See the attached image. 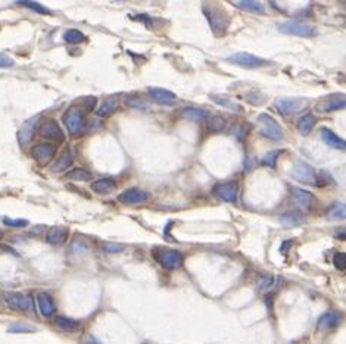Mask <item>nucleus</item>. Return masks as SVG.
I'll use <instances>...</instances> for the list:
<instances>
[{
  "label": "nucleus",
  "instance_id": "12",
  "mask_svg": "<svg viewBox=\"0 0 346 344\" xmlns=\"http://www.w3.org/2000/svg\"><path fill=\"white\" fill-rule=\"evenodd\" d=\"M31 155L37 162L49 164L51 161H53V158L56 155V147L51 143H40V144L33 147Z\"/></svg>",
  "mask_w": 346,
  "mask_h": 344
},
{
  "label": "nucleus",
  "instance_id": "1",
  "mask_svg": "<svg viewBox=\"0 0 346 344\" xmlns=\"http://www.w3.org/2000/svg\"><path fill=\"white\" fill-rule=\"evenodd\" d=\"M202 11H204V15H205L212 33L217 37L224 35L230 25V16L227 15V12L217 5H207V3L204 5Z\"/></svg>",
  "mask_w": 346,
  "mask_h": 344
},
{
  "label": "nucleus",
  "instance_id": "35",
  "mask_svg": "<svg viewBox=\"0 0 346 344\" xmlns=\"http://www.w3.org/2000/svg\"><path fill=\"white\" fill-rule=\"evenodd\" d=\"M329 219H346V203L336 205L330 212H329Z\"/></svg>",
  "mask_w": 346,
  "mask_h": 344
},
{
  "label": "nucleus",
  "instance_id": "13",
  "mask_svg": "<svg viewBox=\"0 0 346 344\" xmlns=\"http://www.w3.org/2000/svg\"><path fill=\"white\" fill-rule=\"evenodd\" d=\"M147 199H149V193L141 190V188H136V187L128 188L118 196V202H121L124 205H138V203L146 202Z\"/></svg>",
  "mask_w": 346,
  "mask_h": 344
},
{
  "label": "nucleus",
  "instance_id": "19",
  "mask_svg": "<svg viewBox=\"0 0 346 344\" xmlns=\"http://www.w3.org/2000/svg\"><path fill=\"white\" fill-rule=\"evenodd\" d=\"M292 194H293L294 202L298 203L299 206H302V208L310 209V208H312V206L317 203V200H315V197H314V194L310 193V191H307V190H302V188L294 187V188H292Z\"/></svg>",
  "mask_w": 346,
  "mask_h": 344
},
{
  "label": "nucleus",
  "instance_id": "30",
  "mask_svg": "<svg viewBox=\"0 0 346 344\" xmlns=\"http://www.w3.org/2000/svg\"><path fill=\"white\" fill-rule=\"evenodd\" d=\"M64 40H65V43H68V44H81V43L87 41V37H86L80 30H77V28H69V30L65 31Z\"/></svg>",
  "mask_w": 346,
  "mask_h": 344
},
{
  "label": "nucleus",
  "instance_id": "21",
  "mask_svg": "<svg viewBox=\"0 0 346 344\" xmlns=\"http://www.w3.org/2000/svg\"><path fill=\"white\" fill-rule=\"evenodd\" d=\"M181 116L184 119L193 121V122H204L209 118V112L201 108H194V106H187L184 109H181Z\"/></svg>",
  "mask_w": 346,
  "mask_h": 344
},
{
  "label": "nucleus",
  "instance_id": "46",
  "mask_svg": "<svg viewBox=\"0 0 346 344\" xmlns=\"http://www.w3.org/2000/svg\"><path fill=\"white\" fill-rule=\"evenodd\" d=\"M41 229H46V227H35V228L33 229V234H37V235H38V234L41 232Z\"/></svg>",
  "mask_w": 346,
  "mask_h": 344
},
{
  "label": "nucleus",
  "instance_id": "14",
  "mask_svg": "<svg viewBox=\"0 0 346 344\" xmlns=\"http://www.w3.org/2000/svg\"><path fill=\"white\" fill-rule=\"evenodd\" d=\"M149 96L152 99L158 103V105H162V106H173L175 105L177 102V96L167 90V88H161V87H151L149 90Z\"/></svg>",
  "mask_w": 346,
  "mask_h": 344
},
{
  "label": "nucleus",
  "instance_id": "8",
  "mask_svg": "<svg viewBox=\"0 0 346 344\" xmlns=\"http://www.w3.org/2000/svg\"><path fill=\"white\" fill-rule=\"evenodd\" d=\"M62 121H64L67 130L69 131V134L77 135L83 130V125H84V114H83L81 108L72 106L64 114Z\"/></svg>",
  "mask_w": 346,
  "mask_h": 344
},
{
  "label": "nucleus",
  "instance_id": "3",
  "mask_svg": "<svg viewBox=\"0 0 346 344\" xmlns=\"http://www.w3.org/2000/svg\"><path fill=\"white\" fill-rule=\"evenodd\" d=\"M277 28L281 34L304 37V38H311L318 34V31L314 25L307 24V22H299V21H286V22L278 24Z\"/></svg>",
  "mask_w": 346,
  "mask_h": 344
},
{
  "label": "nucleus",
  "instance_id": "18",
  "mask_svg": "<svg viewBox=\"0 0 346 344\" xmlns=\"http://www.w3.org/2000/svg\"><path fill=\"white\" fill-rule=\"evenodd\" d=\"M342 322V316L340 313L337 312H327V313H323L318 321H317V327L318 329L321 331H330V329H334L340 325Z\"/></svg>",
  "mask_w": 346,
  "mask_h": 344
},
{
  "label": "nucleus",
  "instance_id": "24",
  "mask_svg": "<svg viewBox=\"0 0 346 344\" xmlns=\"http://www.w3.org/2000/svg\"><path fill=\"white\" fill-rule=\"evenodd\" d=\"M280 222L281 225L284 227H289V228H293V227H299L305 222V216L298 212V211H290V212H286L280 216Z\"/></svg>",
  "mask_w": 346,
  "mask_h": 344
},
{
  "label": "nucleus",
  "instance_id": "17",
  "mask_svg": "<svg viewBox=\"0 0 346 344\" xmlns=\"http://www.w3.org/2000/svg\"><path fill=\"white\" fill-rule=\"evenodd\" d=\"M37 305H38L40 313L46 318L52 316L56 312V306H55V302H53L52 296L51 294L44 293V291L37 294Z\"/></svg>",
  "mask_w": 346,
  "mask_h": 344
},
{
  "label": "nucleus",
  "instance_id": "43",
  "mask_svg": "<svg viewBox=\"0 0 346 344\" xmlns=\"http://www.w3.org/2000/svg\"><path fill=\"white\" fill-rule=\"evenodd\" d=\"M15 65L14 59L5 53H0V68H12Z\"/></svg>",
  "mask_w": 346,
  "mask_h": 344
},
{
  "label": "nucleus",
  "instance_id": "26",
  "mask_svg": "<svg viewBox=\"0 0 346 344\" xmlns=\"http://www.w3.org/2000/svg\"><path fill=\"white\" fill-rule=\"evenodd\" d=\"M239 8L246 12L255 14V15L265 14V6L260 2V0H239Z\"/></svg>",
  "mask_w": 346,
  "mask_h": 344
},
{
  "label": "nucleus",
  "instance_id": "34",
  "mask_svg": "<svg viewBox=\"0 0 346 344\" xmlns=\"http://www.w3.org/2000/svg\"><path fill=\"white\" fill-rule=\"evenodd\" d=\"M8 331L14 334H31V332H35V327L30 324H14L9 327Z\"/></svg>",
  "mask_w": 346,
  "mask_h": 344
},
{
  "label": "nucleus",
  "instance_id": "44",
  "mask_svg": "<svg viewBox=\"0 0 346 344\" xmlns=\"http://www.w3.org/2000/svg\"><path fill=\"white\" fill-rule=\"evenodd\" d=\"M3 222L9 227H27L28 221L27 219H11V218H5Z\"/></svg>",
  "mask_w": 346,
  "mask_h": 344
},
{
  "label": "nucleus",
  "instance_id": "10",
  "mask_svg": "<svg viewBox=\"0 0 346 344\" xmlns=\"http://www.w3.org/2000/svg\"><path fill=\"white\" fill-rule=\"evenodd\" d=\"M274 106L281 115L289 116L299 112L305 106V100L299 99V97H278L274 102Z\"/></svg>",
  "mask_w": 346,
  "mask_h": 344
},
{
  "label": "nucleus",
  "instance_id": "6",
  "mask_svg": "<svg viewBox=\"0 0 346 344\" xmlns=\"http://www.w3.org/2000/svg\"><path fill=\"white\" fill-rule=\"evenodd\" d=\"M290 175L296 181L304 182V184L315 185V182H317V172H315V169L310 164H307L304 161H296L293 164Z\"/></svg>",
  "mask_w": 346,
  "mask_h": 344
},
{
  "label": "nucleus",
  "instance_id": "16",
  "mask_svg": "<svg viewBox=\"0 0 346 344\" xmlns=\"http://www.w3.org/2000/svg\"><path fill=\"white\" fill-rule=\"evenodd\" d=\"M320 134H321V140L330 147V149H334V150H346V140H343L342 137H339L334 131H331V130H329V128H321Z\"/></svg>",
  "mask_w": 346,
  "mask_h": 344
},
{
  "label": "nucleus",
  "instance_id": "2",
  "mask_svg": "<svg viewBox=\"0 0 346 344\" xmlns=\"http://www.w3.org/2000/svg\"><path fill=\"white\" fill-rule=\"evenodd\" d=\"M154 258L156 262L164 266L165 269H178L183 266L184 256L181 252L174 250V249H167V247H155L152 250Z\"/></svg>",
  "mask_w": 346,
  "mask_h": 344
},
{
  "label": "nucleus",
  "instance_id": "38",
  "mask_svg": "<svg viewBox=\"0 0 346 344\" xmlns=\"http://www.w3.org/2000/svg\"><path fill=\"white\" fill-rule=\"evenodd\" d=\"M283 153V150H276V152H270L267 153L264 158H262V164L270 166V168H276V164H277V158Z\"/></svg>",
  "mask_w": 346,
  "mask_h": 344
},
{
  "label": "nucleus",
  "instance_id": "29",
  "mask_svg": "<svg viewBox=\"0 0 346 344\" xmlns=\"http://www.w3.org/2000/svg\"><path fill=\"white\" fill-rule=\"evenodd\" d=\"M17 5L24 6V8H27V9H30L33 12L40 14V15H51L52 14L51 9H47L46 6H43L38 2H34V0H17Z\"/></svg>",
  "mask_w": 346,
  "mask_h": 344
},
{
  "label": "nucleus",
  "instance_id": "5",
  "mask_svg": "<svg viewBox=\"0 0 346 344\" xmlns=\"http://www.w3.org/2000/svg\"><path fill=\"white\" fill-rule=\"evenodd\" d=\"M227 61H228L230 64L237 65V66L249 68V69L262 68V66L270 65V61H267V59H264V58H260V56H257V55L248 53V52H239V53H234V55L228 56Z\"/></svg>",
  "mask_w": 346,
  "mask_h": 344
},
{
  "label": "nucleus",
  "instance_id": "25",
  "mask_svg": "<svg viewBox=\"0 0 346 344\" xmlns=\"http://www.w3.org/2000/svg\"><path fill=\"white\" fill-rule=\"evenodd\" d=\"M115 187H117V184L112 178H101L91 184V190L97 194H108V193L114 191Z\"/></svg>",
  "mask_w": 346,
  "mask_h": 344
},
{
  "label": "nucleus",
  "instance_id": "15",
  "mask_svg": "<svg viewBox=\"0 0 346 344\" xmlns=\"http://www.w3.org/2000/svg\"><path fill=\"white\" fill-rule=\"evenodd\" d=\"M318 109L323 114H331L346 109V94H331L326 102H321L318 105Z\"/></svg>",
  "mask_w": 346,
  "mask_h": 344
},
{
  "label": "nucleus",
  "instance_id": "31",
  "mask_svg": "<svg viewBox=\"0 0 346 344\" xmlns=\"http://www.w3.org/2000/svg\"><path fill=\"white\" fill-rule=\"evenodd\" d=\"M55 324H56L58 328H61V329H64V331H77L78 327H80L78 321L69 319V318H65V316H58V318L55 319Z\"/></svg>",
  "mask_w": 346,
  "mask_h": 344
},
{
  "label": "nucleus",
  "instance_id": "20",
  "mask_svg": "<svg viewBox=\"0 0 346 344\" xmlns=\"http://www.w3.org/2000/svg\"><path fill=\"white\" fill-rule=\"evenodd\" d=\"M68 240V228L67 227H52L47 231L46 241L52 246H62Z\"/></svg>",
  "mask_w": 346,
  "mask_h": 344
},
{
  "label": "nucleus",
  "instance_id": "41",
  "mask_svg": "<svg viewBox=\"0 0 346 344\" xmlns=\"http://www.w3.org/2000/svg\"><path fill=\"white\" fill-rule=\"evenodd\" d=\"M104 249L108 253H120V252L125 250V246L124 244H118V243H106L104 246Z\"/></svg>",
  "mask_w": 346,
  "mask_h": 344
},
{
  "label": "nucleus",
  "instance_id": "40",
  "mask_svg": "<svg viewBox=\"0 0 346 344\" xmlns=\"http://www.w3.org/2000/svg\"><path fill=\"white\" fill-rule=\"evenodd\" d=\"M71 250H72V253H74V255L80 256V255H84V253L88 250V246H87V243H86V241H75V243L72 244Z\"/></svg>",
  "mask_w": 346,
  "mask_h": 344
},
{
  "label": "nucleus",
  "instance_id": "33",
  "mask_svg": "<svg viewBox=\"0 0 346 344\" xmlns=\"http://www.w3.org/2000/svg\"><path fill=\"white\" fill-rule=\"evenodd\" d=\"M274 284H276V277H274V275H270V274L262 275V277H260V279H258V287H260V290H262V291L271 290V288L274 287Z\"/></svg>",
  "mask_w": 346,
  "mask_h": 344
},
{
  "label": "nucleus",
  "instance_id": "32",
  "mask_svg": "<svg viewBox=\"0 0 346 344\" xmlns=\"http://www.w3.org/2000/svg\"><path fill=\"white\" fill-rule=\"evenodd\" d=\"M117 109H118V102L109 100V102H105L101 108H99L97 115L101 116V118H104V116H109V115H112Z\"/></svg>",
  "mask_w": 346,
  "mask_h": 344
},
{
  "label": "nucleus",
  "instance_id": "7",
  "mask_svg": "<svg viewBox=\"0 0 346 344\" xmlns=\"http://www.w3.org/2000/svg\"><path fill=\"white\" fill-rule=\"evenodd\" d=\"M5 302L14 311H19V312H30V311H33V296H31V294L6 291L5 293Z\"/></svg>",
  "mask_w": 346,
  "mask_h": 344
},
{
  "label": "nucleus",
  "instance_id": "37",
  "mask_svg": "<svg viewBox=\"0 0 346 344\" xmlns=\"http://www.w3.org/2000/svg\"><path fill=\"white\" fill-rule=\"evenodd\" d=\"M208 121H209V122H208V124H209V130L214 131V132L221 131V130L224 128V125H225V121H224L221 116H211V115H209Z\"/></svg>",
  "mask_w": 346,
  "mask_h": 344
},
{
  "label": "nucleus",
  "instance_id": "22",
  "mask_svg": "<svg viewBox=\"0 0 346 344\" xmlns=\"http://www.w3.org/2000/svg\"><path fill=\"white\" fill-rule=\"evenodd\" d=\"M211 99H212V102H214L215 105H218V106H221V108H224V109H228V111H231V112H239V114L243 112V108H242L237 102H234L231 97H228V96L211 94Z\"/></svg>",
  "mask_w": 346,
  "mask_h": 344
},
{
  "label": "nucleus",
  "instance_id": "36",
  "mask_svg": "<svg viewBox=\"0 0 346 344\" xmlns=\"http://www.w3.org/2000/svg\"><path fill=\"white\" fill-rule=\"evenodd\" d=\"M68 178L75 180V181H88V180H91V174L88 171H86V169L77 168V169H72L68 174Z\"/></svg>",
  "mask_w": 346,
  "mask_h": 344
},
{
  "label": "nucleus",
  "instance_id": "45",
  "mask_svg": "<svg viewBox=\"0 0 346 344\" xmlns=\"http://www.w3.org/2000/svg\"><path fill=\"white\" fill-rule=\"evenodd\" d=\"M289 247H290V241H284V243L281 244V247H280V252H281V253H286Z\"/></svg>",
  "mask_w": 346,
  "mask_h": 344
},
{
  "label": "nucleus",
  "instance_id": "28",
  "mask_svg": "<svg viewBox=\"0 0 346 344\" xmlns=\"http://www.w3.org/2000/svg\"><path fill=\"white\" fill-rule=\"evenodd\" d=\"M71 164H72V153L69 150H65L59 156V159L52 165V172H62V171L68 169L71 166Z\"/></svg>",
  "mask_w": 346,
  "mask_h": 344
},
{
  "label": "nucleus",
  "instance_id": "42",
  "mask_svg": "<svg viewBox=\"0 0 346 344\" xmlns=\"http://www.w3.org/2000/svg\"><path fill=\"white\" fill-rule=\"evenodd\" d=\"M333 265L337 269H346V253H336L333 256Z\"/></svg>",
  "mask_w": 346,
  "mask_h": 344
},
{
  "label": "nucleus",
  "instance_id": "27",
  "mask_svg": "<svg viewBox=\"0 0 346 344\" xmlns=\"http://www.w3.org/2000/svg\"><path fill=\"white\" fill-rule=\"evenodd\" d=\"M315 124H317V116H314L311 114H307V115H304L298 119V130L301 131V134L308 135L314 130Z\"/></svg>",
  "mask_w": 346,
  "mask_h": 344
},
{
  "label": "nucleus",
  "instance_id": "39",
  "mask_svg": "<svg viewBox=\"0 0 346 344\" xmlns=\"http://www.w3.org/2000/svg\"><path fill=\"white\" fill-rule=\"evenodd\" d=\"M127 105L133 109H137V111H147L149 109V105L141 99H137V97H131V99H128Z\"/></svg>",
  "mask_w": 346,
  "mask_h": 344
},
{
  "label": "nucleus",
  "instance_id": "23",
  "mask_svg": "<svg viewBox=\"0 0 346 344\" xmlns=\"http://www.w3.org/2000/svg\"><path fill=\"white\" fill-rule=\"evenodd\" d=\"M38 118H31L28 121L24 122V125L21 127V130L18 131V140L21 144H27L33 140L34 137V131H35V124H37Z\"/></svg>",
  "mask_w": 346,
  "mask_h": 344
},
{
  "label": "nucleus",
  "instance_id": "11",
  "mask_svg": "<svg viewBox=\"0 0 346 344\" xmlns=\"http://www.w3.org/2000/svg\"><path fill=\"white\" fill-rule=\"evenodd\" d=\"M38 134H40L43 138L55 140V141H59V143H62V141L65 140V134H64V131L61 130V127L58 125V122H56L55 119H47V121H44V122L40 125Z\"/></svg>",
  "mask_w": 346,
  "mask_h": 344
},
{
  "label": "nucleus",
  "instance_id": "9",
  "mask_svg": "<svg viewBox=\"0 0 346 344\" xmlns=\"http://www.w3.org/2000/svg\"><path fill=\"white\" fill-rule=\"evenodd\" d=\"M212 194L217 199L227 202V203H234L237 200L239 194V185L234 181H225V182H218L212 188Z\"/></svg>",
  "mask_w": 346,
  "mask_h": 344
},
{
  "label": "nucleus",
  "instance_id": "47",
  "mask_svg": "<svg viewBox=\"0 0 346 344\" xmlns=\"http://www.w3.org/2000/svg\"><path fill=\"white\" fill-rule=\"evenodd\" d=\"M3 237V234H2V231H0V238H2Z\"/></svg>",
  "mask_w": 346,
  "mask_h": 344
},
{
  "label": "nucleus",
  "instance_id": "48",
  "mask_svg": "<svg viewBox=\"0 0 346 344\" xmlns=\"http://www.w3.org/2000/svg\"><path fill=\"white\" fill-rule=\"evenodd\" d=\"M120 2H125V0H120Z\"/></svg>",
  "mask_w": 346,
  "mask_h": 344
},
{
  "label": "nucleus",
  "instance_id": "4",
  "mask_svg": "<svg viewBox=\"0 0 346 344\" xmlns=\"http://www.w3.org/2000/svg\"><path fill=\"white\" fill-rule=\"evenodd\" d=\"M258 122L261 124V135L271 141H280L283 138V130L280 128L278 122L268 114H261L258 116Z\"/></svg>",
  "mask_w": 346,
  "mask_h": 344
}]
</instances>
